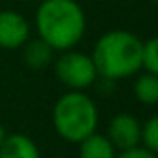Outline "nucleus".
<instances>
[{"mask_svg":"<svg viewBox=\"0 0 158 158\" xmlns=\"http://www.w3.org/2000/svg\"><path fill=\"white\" fill-rule=\"evenodd\" d=\"M6 128H4V125L2 123H0V145H2V141H4V138H6Z\"/></svg>","mask_w":158,"mask_h":158,"instance_id":"4468645a","label":"nucleus"},{"mask_svg":"<svg viewBox=\"0 0 158 158\" xmlns=\"http://www.w3.org/2000/svg\"><path fill=\"white\" fill-rule=\"evenodd\" d=\"M139 145L158 152V117H149L145 125H141V138Z\"/></svg>","mask_w":158,"mask_h":158,"instance_id":"f8f14e48","label":"nucleus"},{"mask_svg":"<svg viewBox=\"0 0 158 158\" xmlns=\"http://www.w3.org/2000/svg\"><path fill=\"white\" fill-rule=\"evenodd\" d=\"M54 71L58 80L65 88L74 91H84L91 88L99 78L91 56L84 52H76L73 48L63 50V54L54 63Z\"/></svg>","mask_w":158,"mask_h":158,"instance_id":"20e7f679","label":"nucleus"},{"mask_svg":"<svg viewBox=\"0 0 158 158\" xmlns=\"http://www.w3.org/2000/svg\"><path fill=\"white\" fill-rule=\"evenodd\" d=\"M115 158H156V152H152L141 145H136V147H130L125 151H117Z\"/></svg>","mask_w":158,"mask_h":158,"instance_id":"ddd939ff","label":"nucleus"},{"mask_svg":"<svg viewBox=\"0 0 158 158\" xmlns=\"http://www.w3.org/2000/svg\"><path fill=\"white\" fill-rule=\"evenodd\" d=\"M52 125L61 139L71 143L82 141L99 127V110L95 101L84 91L69 89L52 108Z\"/></svg>","mask_w":158,"mask_h":158,"instance_id":"7ed1b4c3","label":"nucleus"},{"mask_svg":"<svg viewBox=\"0 0 158 158\" xmlns=\"http://www.w3.org/2000/svg\"><path fill=\"white\" fill-rule=\"evenodd\" d=\"M35 28L54 50H69L86 34V15L74 0H43L35 11Z\"/></svg>","mask_w":158,"mask_h":158,"instance_id":"f257e3e1","label":"nucleus"},{"mask_svg":"<svg viewBox=\"0 0 158 158\" xmlns=\"http://www.w3.org/2000/svg\"><path fill=\"white\" fill-rule=\"evenodd\" d=\"M143 41L127 30L106 32L93 47L91 60L95 63L99 78L123 80L141 71Z\"/></svg>","mask_w":158,"mask_h":158,"instance_id":"f03ea898","label":"nucleus"},{"mask_svg":"<svg viewBox=\"0 0 158 158\" xmlns=\"http://www.w3.org/2000/svg\"><path fill=\"white\" fill-rule=\"evenodd\" d=\"M23 61L30 67V69H45L52 63L54 60V48L43 41L41 37L37 39H28L23 47Z\"/></svg>","mask_w":158,"mask_h":158,"instance_id":"1a4fd4ad","label":"nucleus"},{"mask_svg":"<svg viewBox=\"0 0 158 158\" xmlns=\"http://www.w3.org/2000/svg\"><path fill=\"white\" fill-rule=\"evenodd\" d=\"M30 39L28 21L11 10L0 11V48H21Z\"/></svg>","mask_w":158,"mask_h":158,"instance_id":"423d86ee","label":"nucleus"},{"mask_svg":"<svg viewBox=\"0 0 158 158\" xmlns=\"http://www.w3.org/2000/svg\"><path fill=\"white\" fill-rule=\"evenodd\" d=\"M106 136L117 151L136 147L139 145V138H141V123L136 115L128 112H121L110 119Z\"/></svg>","mask_w":158,"mask_h":158,"instance_id":"39448f33","label":"nucleus"},{"mask_svg":"<svg viewBox=\"0 0 158 158\" xmlns=\"http://www.w3.org/2000/svg\"><path fill=\"white\" fill-rule=\"evenodd\" d=\"M134 95L141 104L154 106L158 102V74L143 71L134 82Z\"/></svg>","mask_w":158,"mask_h":158,"instance_id":"9d476101","label":"nucleus"},{"mask_svg":"<svg viewBox=\"0 0 158 158\" xmlns=\"http://www.w3.org/2000/svg\"><path fill=\"white\" fill-rule=\"evenodd\" d=\"M0 158H41V152L32 138L21 132L6 134L0 145Z\"/></svg>","mask_w":158,"mask_h":158,"instance_id":"0eeeda50","label":"nucleus"},{"mask_svg":"<svg viewBox=\"0 0 158 158\" xmlns=\"http://www.w3.org/2000/svg\"><path fill=\"white\" fill-rule=\"evenodd\" d=\"M141 69L145 73L158 74V39L151 37L143 43L141 50Z\"/></svg>","mask_w":158,"mask_h":158,"instance_id":"9b49d317","label":"nucleus"},{"mask_svg":"<svg viewBox=\"0 0 158 158\" xmlns=\"http://www.w3.org/2000/svg\"><path fill=\"white\" fill-rule=\"evenodd\" d=\"M78 158H115L117 149L112 145L106 134H99L97 130L78 141Z\"/></svg>","mask_w":158,"mask_h":158,"instance_id":"6e6552de","label":"nucleus"}]
</instances>
